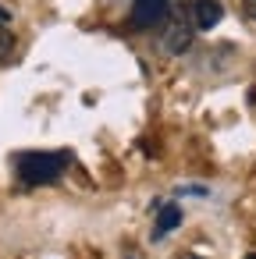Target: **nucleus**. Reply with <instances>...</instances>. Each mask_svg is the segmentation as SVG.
Here are the masks:
<instances>
[{
	"instance_id": "10",
	"label": "nucleus",
	"mask_w": 256,
	"mask_h": 259,
	"mask_svg": "<svg viewBox=\"0 0 256 259\" xmlns=\"http://www.w3.org/2000/svg\"><path fill=\"white\" fill-rule=\"evenodd\" d=\"M8 22H11V15H8L4 8H0V25H8Z\"/></svg>"
},
{
	"instance_id": "4",
	"label": "nucleus",
	"mask_w": 256,
	"mask_h": 259,
	"mask_svg": "<svg viewBox=\"0 0 256 259\" xmlns=\"http://www.w3.org/2000/svg\"><path fill=\"white\" fill-rule=\"evenodd\" d=\"M167 15V0H135V8H132V25L135 29H146L153 22H164Z\"/></svg>"
},
{
	"instance_id": "12",
	"label": "nucleus",
	"mask_w": 256,
	"mask_h": 259,
	"mask_svg": "<svg viewBox=\"0 0 256 259\" xmlns=\"http://www.w3.org/2000/svg\"><path fill=\"white\" fill-rule=\"evenodd\" d=\"M245 259H256V252H249V255H245Z\"/></svg>"
},
{
	"instance_id": "11",
	"label": "nucleus",
	"mask_w": 256,
	"mask_h": 259,
	"mask_svg": "<svg viewBox=\"0 0 256 259\" xmlns=\"http://www.w3.org/2000/svg\"><path fill=\"white\" fill-rule=\"evenodd\" d=\"M178 259H199V255H192V252H181V255H178Z\"/></svg>"
},
{
	"instance_id": "3",
	"label": "nucleus",
	"mask_w": 256,
	"mask_h": 259,
	"mask_svg": "<svg viewBox=\"0 0 256 259\" xmlns=\"http://www.w3.org/2000/svg\"><path fill=\"white\" fill-rule=\"evenodd\" d=\"M192 32H196V29H192L185 18H171L167 29H164V36H160V43H164L167 54H185V50L192 47Z\"/></svg>"
},
{
	"instance_id": "6",
	"label": "nucleus",
	"mask_w": 256,
	"mask_h": 259,
	"mask_svg": "<svg viewBox=\"0 0 256 259\" xmlns=\"http://www.w3.org/2000/svg\"><path fill=\"white\" fill-rule=\"evenodd\" d=\"M15 54V32L8 25H0V64H8Z\"/></svg>"
},
{
	"instance_id": "5",
	"label": "nucleus",
	"mask_w": 256,
	"mask_h": 259,
	"mask_svg": "<svg viewBox=\"0 0 256 259\" xmlns=\"http://www.w3.org/2000/svg\"><path fill=\"white\" fill-rule=\"evenodd\" d=\"M181 224V206L174 202H157V224H153V238H164L167 231H174Z\"/></svg>"
},
{
	"instance_id": "7",
	"label": "nucleus",
	"mask_w": 256,
	"mask_h": 259,
	"mask_svg": "<svg viewBox=\"0 0 256 259\" xmlns=\"http://www.w3.org/2000/svg\"><path fill=\"white\" fill-rule=\"evenodd\" d=\"M178 195H210V192H206L203 185H181V188H178Z\"/></svg>"
},
{
	"instance_id": "1",
	"label": "nucleus",
	"mask_w": 256,
	"mask_h": 259,
	"mask_svg": "<svg viewBox=\"0 0 256 259\" xmlns=\"http://www.w3.org/2000/svg\"><path fill=\"white\" fill-rule=\"evenodd\" d=\"M68 153H22L18 156V178L25 185H50L64 174Z\"/></svg>"
},
{
	"instance_id": "2",
	"label": "nucleus",
	"mask_w": 256,
	"mask_h": 259,
	"mask_svg": "<svg viewBox=\"0 0 256 259\" xmlns=\"http://www.w3.org/2000/svg\"><path fill=\"white\" fill-rule=\"evenodd\" d=\"M221 18H224V4L221 0H192V29H199V32H210V29H217L221 25Z\"/></svg>"
},
{
	"instance_id": "9",
	"label": "nucleus",
	"mask_w": 256,
	"mask_h": 259,
	"mask_svg": "<svg viewBox=\"0 0 256 259\" xmlns=\"http://www.w3.org/2000/svg\"><path fill=\"white\" fill-rule=\"evenodd\" d=\"M121 259H142V255H139L135 248H125V255H121Z\"/></svg>"
},
{
	"instance_id": "8",
	"label": "nucleus",
	"mask_w": 256,
	"mask_h": 259,
	"mask_svg": "<svg viewBox=\"0 0 256 259\" xmlns=\"http://www.w3.org/2000/svg\"><path fill=\"white\" fill-rule=\"evenodd\" d=\"M245 15H249V18H256V0H245Z\"/></svg>"
}]
</instances>
